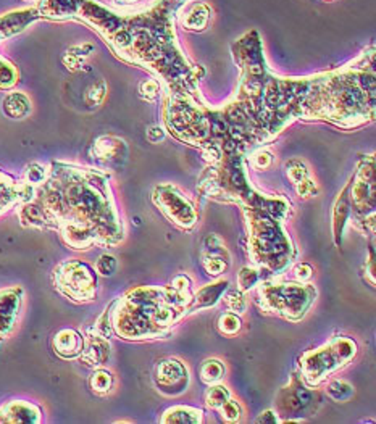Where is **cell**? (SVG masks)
I'll list each match as a JSON object with an SVG mask.
<instances>
[{
  "instance_id": "6da1fadb",
  "label": "cell",
  "mask_w": 376,
  "mask_h": 424,
  "mask_svg": "<svg viewBox=\"0 0 376 424\" xmlns=\"http://www.w3.org/2000/svg\"><path fill=\"white\" fill-rule=\"evenodd\" d=\"M23 226L49 227L74 250L117 245L123 225L104 175L62 166L47 176L31 197L18 203Z\"/></svg>"
},
{
  "instance_id": "7a4b0ae2",
  "label": "cell",
  "mask_w": 376,
  "mask_h": 424,
  "mask_svg": "<svg viewBox=\"0 0 376 424\" xmlns=\"http://www.w3.org/2000/svg\"><path fill=\"white\" fill-rule=\"evenodd\" d=\"M192 293L139 287L110 306V326L123 339H157L189 311Z\"/></svg>"
},
{
  "instance_id": "3957f363",
  "label": "cell",
  "mask_w": 376,
  "mask_h": 424,
  "mask_svg": "<svg viewBox=\"0 0 376 424\" xmlns=\"http://www.w3.org/2000/svg\"><path fill=\"white\" fill-rule=\"evenodd\" d=\"M357 355V344L349 337H334L324 346L304 353L300 371L304 383L313 388L327 379L331 372L341 370Z\"/></svg>"
},
{
  "instance_id": "277c9868",
  "label": "cell",
  "mask_w": 376,
  "mask_h": 424,
  "mask_svg": "<svg viewBox=\"0 0 376 424\" xmlns=\"http://www.w3.org/2000/svg\"><path fill=\"white\" fill-rule=\"evenodd\" d=\"M317 297V291L309 284L265 282L260 287L262 309L287 320L297 321L307 313Z\"/></svg>"
},
{
  "instance_id": "5b68a950",
  "label": "cell",
  "mask_w": 376,
  "mask_h": 424,
  "mask_svg": "<svg viewBox=\"0 0 376 424\" xmlns=\"http://www.w3.org/2000/svg\"><path fill=\"white\" fill-rule=\"evenodd\" d=\"M250 236H252V247L258 252L255 255V263L265 265L273 269L281 268L286 263V257H283V250H287L289 239L285 236V231L275 220L267 216L252 215L250 223Z\"/></svg>"
},
{
  "instance_id": "8992f818",
  "label": "cell",
  "mask_w": 376,
  "mask_h": 424,
  "mask_svg": "<svg viewBox=\"0 0 376 424\" xmlns=\"http://www.w3.org/2000/svg\"><path fill=\"white\" fill-rule=\"evenodd\" d=\"M54 284L62 295L78 304L92 302L97 295L96 271L80 260L60 263L54 271Z\"/></svg>"
},
{
  "instance_id": "52a82bcc",
  "label": "cell",
  "mask_w": 376,
  "mask_h": 424,
  "mask_svg": "<svg viewBox=\"0 0 376 424\" xmlns=\"http://www.w3.org/2000/svg\"><path fill=\"white\" fill-rule=\"evenodd\" d=\"M278 412L281 416H286L283 423H302L304 416L317 412L320 397L317 392L305 388L299 377H292L291 384L285 388L278 395Z\"/></svg>"
},
{
  "instance_id": "ba28073f",
  "label": "cell",
  "mask_w": 376,
  "mask_h": 424,
  "mask_svg": "<svg viewBox=\"0 0 376 424\" xmlns=\"http://www.w3.org/2000/svg\"><path fill=\"white\" fill-rule=\"evenodd\" d=\"M154 203L164 215L183 230H192L197 223V212L189 199L171 184L159 186L154 192Z\"/></svg>"
},
{
  "instance_id": "9c48e42d",
  "label": "cell",
  "mask_w": 376,
  "mask_h": 424,
  "mask_svg": "<svg viewBox=\"0 0 376 424\" xmlns=\"http://www.w3.org/2000/svg\"><path fill=\"white\" fill-rule=\"evenodd\" d=\"M351 205L352 215L355 213L366 216L368 212H375V173L371 160L368 166L364 163L355 178L351 181Z\"/></svg>"
},
{
  "instance_id": "30bf717a",
  "label": "cell",
  "mask_w": 376,
  "mask_h": 424,
  "mask_svg": "<svg viewBox=\"0 0 376 424\" xmlns=\"http://www.w3.org/2000/svg\"><path fill=\"white\" fill-rule=\"evenodd\" d=\"M189 371L183 363L176 358H165L155 368L154 381L157 389L165 395L183 394L189 386Z\"/></svg>"
},
{
  "instance_id": "8fae6325",
  "label": "cell",
  "mask_w": 376,
  "mask_h": 424,
  "mask_svg": "<svg viewBox=\"0 0 376 424\" xmlns=\"http://www.w3.org/2000/svg\"><path fill=\"white\" fill-rule=\"evenodd\" d=\"M23 289L20 286L0 289V341L15 333L23 304Z\"/></svg>"
},
{
  "instance_id": "7c38bea8",
  "label": "cell",
  "mask_w": 376,
  "mask_h": 424,
  "mask_svg": "<svg viewBox=\"0 0 376 424\" xmlns=\"http://www.w3.org/2000/svg\"><path fill=\"white\" fill-rule=\"evenodd\" d=\"M43 419V412L37 405L26 400H10L0 407V423L2 424H36Z\"/></svg>"
},
{
  "instance_id": "4fadbf2b",
  "label": "cell",
  "mask_w": 376,
  "mask_h": 424,
  "mask_svg": "<svg viewBox=\"0 0 376 424\" xmlns=\"http://www.w3.org/2000/svg\"><path fill=\"white\" fill-rule=\"evenodd\" d=\"M32 186L27 183H16L12 176L0 171V216L8 210L16 207L31 197Z\"/></svg>"
},
{
  "instance_id": "5bb4252c",
  "label": "cell",
  "mask_w": 376,
  "mask_h": 424,
  "mask_svg": "<svg viewBox=\"0 0 376 424\" xmlns=\"http://www.w3.org/2000/svg\"><path fill=\"white\" fill-rule=\"evenodd\" d=\"M81 360L89 366L105 365L110 358V342L105 335L99 333H91L85 341V347L81 352Z\"/></svg>"
},
{
  "instance_id": "9a60e30c",
  "label": "cell",
  "mask_w": 376,
  "mask_h": 424,
  "mask_svg": "<svg viewBox=\"0 0 376 424\" xmlns=\"http://www.w3.org/2000/svg\"><path fill=\"white\" fill-rule=\"evenodd\" d=\"M52 347L60 358L71 360V358L81 355L82 347H85V337L74 329H62L55 334Z\"/></svg>"
},
{
  "instance_id": "2e32d148",
  "label": "cell",
  "mask_w": 376,
  "mask_h": 424,
  "mask_svg": "<svg viewBox=\"0 0 376 424\" xmlns=\"http://www.w3.org/2000/svg\"><path fill=\"white\" fill-rule=\"evenodd\" d=\"M352 215V205H351V183L346 186L344 190L340 194L336 203L333 208V237L334 244L340 247L342 244V234H344V227Z\"/></svg>"
},
{
  "instance_id": "e0dca14e",
  "label": "cell",
  "mask_w": 376,
  "mask_h": 424,
  "mask_svg": "<svg viewBox=\"0 0 376 424\" xmlns=\"http://www.w3.org/2000/svg\"><path fill=\"white\" fill-rule=\"evenodd\" d=\"M228 289V281H220L217 284H208V286L199 289L192 295L191 305H189V311H197V310H206L212 309L218 304V300L221 299L223 293Z\"/></svg>"
},
{
  "instance_id": "ac0fdd59",
  "label": "cell",
  "mask_w": 376,
  "mask_h": 424,
  "mask_svg": "<svg viewBox=\"0 0 376 424\" xmlns=\"http://www.w3.org/2000/svg\"><path fill=\"white\" fill-rule=\"evenodd\" d=\"M94 153L99 160L105 163H122V160L126 158V146H124V142L120 141V139L102 137L96 142Z\"/></svg>"
},
{
  "instance_id": "d6986e66",
  "label": "cell",
  "mask_w": 376,
  "mask_h": 424,
  "mask_svg": "<svg viewBox=\"0 0 376 424\" xmlns=\"http://www.w3.org/2000/svg\"><path fill=\"white\" fill-rule=\"evenodd\" d=\"M202 410L192 407H175L166 410L162 423H179V424H197L202 421Z\"/></svg>"
},
{
  "instance_id": "ffe728a7",
  "label": "cell",
  "mask_w": 376,
  "mask_h": 424,
  "mask_svg": "<svg viewBox=\"0 0 376 424\" xmlns=\"http://www.w3.org/2000/svg\"><path fill=\"white\" fill-rule=\"evenodd\" d=\"M202 265L208 276H220L230 267V254H206L202 252Z\"/></svg>"
},
{
  "instance_id": "44dd1931",
  "label": "cell",
  "mask_w": 376,
  "mask_h": 424,
  "mask_svg": "<svg viewBox=\"0 0 376 424\" xmlns=\"http://www.w3.org/2000/svg\"><path fill=\"white\" fill-rule=\"evenodd\" d=\"M3 111L10 118H23L31 111L30 100L23 94H10L3 100Z\"/></svg>"
},
{
  "instance_id": "7402d4cb",
  "label": "cell",
  "mask_w": 376,
  "mask_h": 424,
  "mask_svg": "<svg viewBox=\"0 0 376 424\" xmlns=\"http://www.w3.org/2000/svg\"><path fill=\"white\" fill-rule=\"evenodd\" d=\"M225 365L220 360H217V358H212V360H207L202 363L201 366V377L203 383L207 384H215L220 383L223 379V376H225Z\"/></svg>"
},
{
  "instance_id": "603a6c76",
  "label": "cell",
  "mask_w": 376,
  "mask_h": 424,
  "mask_svg": "<svg viewBox=\"0 0 376 424\" xmlns=\"http://www.w3.org/2000/svg\"><path fill=\"white\" fill-rule=\"evenodd\" d=\"M327 394L329 399L334 400V402H347V400L354 397V388H352L347 381L336 379L328 384Z\"/></svg>"
},
{
  "instance_id": "cb8c5ba5",
  "label": "cell",
  "mask_w": 376,
  "mask_h": 424,
  "mask_svg": "<svg viewBox=\"0 0 376 424\" xmlns=\"http://www.w3.org/2000/svg\"><path fill=\"white\" fill-rule=\"evenodd\" d=\"M89 386H91L92 392H96L99 395H105L110 392L111 388H113V376H111V372L107 370H97L94 375L91 376Z\"/></svg>"
},
{
  "instance_id": "d4e9b609",
  "label": "cell",
  "mask_w": 376,
  "mask_h": 424,
  "mask_svg": "<svg viewBox=\"0 0 376 424\" xmlns=\"http://www.w3.org/2000/svg\"><path fill=\"white\" fill-rule=\"evenodd\" d=\"M231 399V394L228 388H225V386L221 384H210V389L207 390L206 394V403L208 408L212 410H220V407L225 402H228Z\"/></svg>"
},
{
  "instance_id": "484cf974",
  "label": "cell",
  "mask_w": 376,
  "mask_h": 424,
  "mask_svg": "<svg viewBox=\"0 0 376 424\" xmlns=\"http://www.w3.org/2000/svg\"><path fill=\"white\" fill-rule=\"evenodd\" d=\"M218 329L225 335H236L241 331V320L238 313H225L218 318Z\"/></svg>"
},
{
  "instance_id": "4316f807",
  "label": "cell",
  "mask_w": 376,
  "mask_h": 424,
  "mask_svg": "<svg viewBox=\"0 0 376 424\" xmlns=\"http://www.w3.org/2000/svg\"><path fill=\"white\" fill-rule=\"evenodd\" d=\"M260 281V273L252 267H244L238 274V284L243 292L250 291Z\"/></svg>"
},
{
  "instance_id": "83f0119b",
  "label": "cell",
  "mask_w": 376,
  "mask_h": 424,
  "mask_svg": "<svg viewBox=\"0 0 376 424\" xmlns=\"http://www.w3.org/2000/svg\"><path fill=\"white\" fill-rule=\"evenodd\" d=\"M225 302L233 313H244L245 309H247V300H245L243 291H230L225 295Z\"/></svg>"
},
{
  "instance_id": "f1b7e54d",
  "label": "cell",
  "mask_w": 376,
  "mask_h": 424,
  "mask_svg": "<svg viewBox=\"0 0 376 424\" xmlns=\"http://www.w3.org/2000/svg\"><path fill=\"white\" fill-rule=\"evenodd\" d=\"M286 168H287V176H289V179L292 181V184L294 186L304 183L305 179H309L307 168H305L304 163L294 160V161L287 163Z\"/></svg>"
},
{
  "instance_id": "f546056e",
  "label": "cell",
  "mask_w": 376,
  "mask_h": 424,
  "mask_svg": "<svg viewBox=\"0 0 376 424\" xmlns=\"http://www.w3.org/2000/svg\"><path fill=\"white\" fill-rule=\"evenodd\" d=\"M118 268V263H117V258L113 257V255H102V257L97 260L96 263V269L97 273L102 274V276L109 278V276H113V273L117 271Z\"/></svg>"
},
{
  "instance_id": "4dcf8cb0",
  "label": "cell",
  "mask_w": 376,
  "mask_h": 424,
  "mask_svg": "<svg viewBox=\"0 0 376 424\" xmlns=\"http://www.w3.org/2000/svg\"><path fill=\"white\" fill-rule=\"evenodd\" d=\"M221 416L223 419H226V421L230 423H236L241 419V414H243V410H241V405L236 402V400L230 399L228 402H225L220 407Z\"/></svg>"
},
{
  "instance_id": "1f68e13d",
  "label": "cell",
  "mask_w": 376,
  "mask_h": 424,
  "mask_svg": "<svg viewBox=\"0 0 376 424\" xmlns=\"http://www.w3.org/2000/svg\"><path fill=\"white\" fill-rule=\"evenodd\" d=\"M47 179V171L44 170V166L41 165H32L26 170V183L34 188L36 184H43Z\"/></svg>"
},
{
  "instance_id": "d6a6232c",
  "label": "cell",
  "mask_w": 376,
  "mask_h": 424,
  "mask_svg": "<svg viewBox=\"0 0 376 424\" xmlns=\"http://www.w3.org/2000/svg\"><path fill=\"white\" fill-rule=\"evenodd\" d=\"M313 274V269L309 267L307 263H299L297 267L294 268V276L299 279V281H309L310 278H312Z\"/></svg>"
},
{
  "instance_id": "836d02e7",
  "label": "cell",
  "mask_w": 376,
  "mask_h": 424,
  "mask_svg": "<svg viewBox=\"0 0 376 424\" xmlns=\"http://www.w3.org/2000/svg\"><path fill=\"white\" fill-rule=\"evenodd\" d=\"M141 92H142V96H144V97H147L148 100L155 99L157 94H159V84H157L155 81H146V82H142Z\"/></svg>"
},
{
  "instance_id": "e575fe53",
  "label": "cell",
  "mask_w": 376,
  "mask_h": 424,
  "mask_svg": "<svg viewBox=\"0 0 376 424\" xmlns=\"http://www.w3.org/2000/svg\"><path fill=\"white\" fill-rule=\"evenodd\" d=\"M252 165L257 168V170H263V168H267V166L272 165V155H270V153H267V152L257 153V155L254 157Z\"/></svg>"
},
{
  "instance_id": "d590c367",
  "label": "cell",
  "mask_w": 376,
  "mask_h": 424,
  "mask_svg": "<svg viewBox=\"0 0 376 424\" xmlns=\"http://www.w3.org/2000/svg\"><path fill=\"white\" fill-rule=\"evenodd\" d=\"M255 423H258V424H262V423L263 424H276V423H280V419H278V414L275 412H270V410H268V412L260 414V416L255 419Z\"/></svg>"
},
{
  "instance_id": "8d00e7d4",
  "label": "cell",
  "mask_w": 376,
  "mask_h": 424,
  "mask_svg": "<svg viewBox=\"0 0 376 424\" xmlns=\"http://www.w3.org/2000/svg\"><path fill=\"white\" fill-rule=\"evenodd\" d=\"M147 139L151 142H159V141H162V139H164V133H162V129L159 128V126H152L151 129H148L147 131Z\"/></svg>"
}]
</instances>
